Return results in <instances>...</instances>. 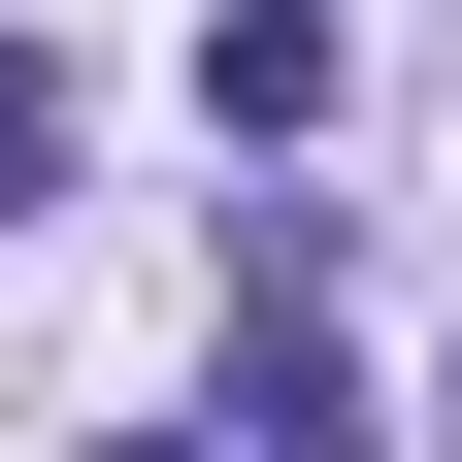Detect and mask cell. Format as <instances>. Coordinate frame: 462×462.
Wrapping results in <instances>:
<instances>
[{"label":"cell","mask_w":462,"mask_h":462,"mask_svg":"<svg viewBox=\"0 0 462 462\" xmlns=\"http://www.w3.org/2000/svg\"><path fill=\"white\" fill-rule=\"evenodd\" d=\"M99 462H231V430H99Z\"/></svg>","instance_id":"cell-4"},{"label":"cell","mask_w":462,"mask_h":462,"mask_svg":"<svg viewBox=\"0 0 462 462\" xmlns=\"http://www.w3.org/2000/svg\"><path fill=\"white\" fill-rule=\"evenodd\" d=\"M67 199V67H33V33H0V231Z\"/></svg>","instance_id":"cell-3"},{"label":"cell","mask_w":462,"mask_h":462,"mask_svg":"<svg viewBox=\"0 0 462 462\" xmlns=\"http://www.w3.org/2000/svg\"><path fill=\"white\" fill-rule=\"evenodd\" d=\"M231 462H364V364H330L298 264H264V330H231Z\"/></svg>","instance_id":"cell-2"},{"label":"cell","mask_w":462,"mask_h":462,"mask_svg":"<svg viewBox=\"0 0 462 462\" xmlns=\"http://www.w3.org/2000/svg\"><path fill=\"white\" fill-rule=\"evenodd\" d=\"M199 99H231L264 165H330V99H364V33H330V0H231V33H199Z\"/></svg>","instance_id":"cell-1"}]
</instances>
